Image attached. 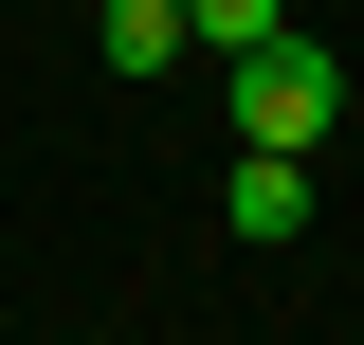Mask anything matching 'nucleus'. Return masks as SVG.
Segmentation results:
<instances>
[{
  "label": "nucleus",
  "mask_w": 364,
  "mask_h": 345,
  "mask_svg": "<svg viewBox=\"0 0 364 345\" xmlns=\"http://www.w3.org/2000/svg\"><path fill=\"white\" fill-rule=\"evenodd\" d=\"M219 218L255 236V255H291V236H310V164H291V146H237V182H219Z\"/></svg>",
  "instance_id": "obj_2"
},
{
  "label": "nucleus",
  "mask_w": 364,
  "mask_h": 345,
  "mask_svg": "<svg viewBox=\"0 0 364 345\" xmlns=\"http://www.w3.org/2000/svg\"><path fill=\"white\" fill-rule=\"evenodd\" d=\"M255 37H291V0H182V55H255Z\"/></svg>",
  "instance_id": "obj_3"
},
{
  "label": "nucleus",
  "mask_w": 364,
  "mask_h": 345,
  "mask_svg": "<svg viewBox=\"0 0 364 345\" xmlns=\"http://www.w3.org/2000/svg\"><path fill=\"white\" fill-rule=\"evenodd\" d=\"M328 109H346L328 37H255V55H237V146H291V164H310V146H328Z\"/></svg>",
  "instance_id": "obj_1"
},
{
  "label": "nucleus",
  "mask_w": 364,
  "mask_h": 345,
  "mask_svg": "<svg viewBox=\"0 0 364 345\" xmlns=\"http://www.w3.org/2000/svg\"><path fill=\"white\" fill-rule=\"evenodd\" d=\"M182 55V0H109V73H164Z\"/></svg>",
  "instance_id": "obj_4"
}]
</instances>
